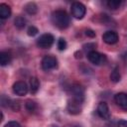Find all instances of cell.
I'll use <instances>...</instances> for the list:
<instances>
[{
	"instance_id": "7c38bea8",
	"label": "cell",
	"mask_w": 127,
	"mask_h": 127,
	"mask_svg": "<svg viewBox=\"0 0 127 127\" xmlns=\"http://www.w3.org/2000/svg\"><path fill=\"white\" fill-rule=\"evenodd\" d=\"M10 15H11V8L5 3L0 4V18L7 19L10 17Z\"/></svg>"
},
{
	"instance_id": "9a60e30c",
	"label": "cell",
	"mask_w": 127,
	"mask_h": 127,
	"mask_svg": "<svg viewBox=\"0 0 127 127\" xmlns=\"http://www.w3.org/2000/svg\"><path fill=\"white\" fill-rule=\"evenodd\" d=\"M25 11L30 15H34L38 12V6L34 2H30L25 5Z\"/></svg>"
},
{
	"instance_id": "44dd1931",
	"label": "cell",
	"mask_w": 127,
	"mask_h": 127,
	"mask_svg": "<svg viewBox=\"0 0 127 127\" xmlns=\"http://www.w3.org/2000/svg\"><path fill=\"white\" fill-rule=\"evenodd\" d=\"M58 48H59L60 51H64V50L66 49V42H65L64 39H63V38L59 39V41H58Z\"/></svg>"
},
{
	"instance_id": "4fadbf2b",
	"label": "cell",
	"mask_w": 127,
	"mask_h": 127,
	"mask_svg": "<svg viewBox=\"0 0 127 127\" xmlns=\"http://www.w3.org/2000/svg\"><path fill=\"white\" fill-rule=\"evenodd\" d=\"M12 61V56L8 52H1L0 53V64L2 66H5L9 64Z\"/></svg>"
},
{
	"instance_id": "2e32d148",
	"label": "cell",
	"mask_w": 127,
	"mask_h": 127,
	"mask_svg": "<svg viewBox=\"0 0 127 127\" xmlns=\"http://www.w3.org/2000/svg\"><path fill=\"white\" fill-rule=\"evenodd\" d=\"M14 25L18 29H23L26 26V19L24 17H22V16H18L14 20Z\"/></svg>"
},
{
	"instance_id": "5b68a950",
	"label": "cell",
	"mask_w": 127,
	"mask_h": 127,
	"mask_svg": "<svg viewBox=\"0 0 127 127\" xmlns=\"http://www.w3.org/2000/svg\"><path fill=\"white\" fill-rule=\"evenodd\" d=\"M58 66V61L53 56H46L42 60V67L45 70H50Z\"/></svg>"
},
{
	"instance_id": "83f0119b",
	"label": "cell",
	"mask_w": 127,
	"mask_h": 127,
	"mask_svg": "<svg viewBox=\"0 0 127 127\" xmlns=\"http://www.w3.org/2000/svg\"><path fill=\"white\" fill-rule=\"evenodd\" d=\"M53 127H57V126H53Z\"/></svg>"
},
{
	"instance_id": "cb8c5ba5",
	"label": "cell",
	"mask_w": 127,
	"mask_h": 127,
	"mask_svg": "<svg viewBox=\"0 0 127 127\" xmlns=\"http://www.w3.org/2000/svg\"><path fill=\"white\" fill-rule=\"evenodd\" d=\"M117 127H127V120L121 119L117 122Z\"/></svg>"
},
{
	"instance_id": "7402d4cb",
	"label": "cell",
	"mask_w": 127,
	"mask_h": 127,
	"mask_svg": "<svg viewBox=\"0 0 127 127\" xmlns=\"http://www.w3.org/2000/svg\"><path fill=\"white\" fill-rule=\"evenodd\" d=\"M4 127H21V125L16 121H9Z\"/></svg>"
},
{
	"instance_id": "484cf974",
	"label": "cell",
	"mask_w": 127,
	"mask_h": 127,
	"mask_svg": "<svg viewBox=\"0 0 127 127\" xmlns=\"http://www.w3.org/2000/svg\"><path fill=\"white\" fill-rule=\"evenodd\" d=\"M72 127H80V126H72Z\"/></svg>"
},
{
	"instance_id": "603a6c76",
	"label": "cell",
	"mask_w": 127,
	"mask_h": 127,
	"mask_svg": "<svg viewBox=\"0 0 127 127\" xmlns=\"http://www.w3.org/2000/svg\"><path fill=\"white\" fill-rule=\"evenodd\" d=\"M10 106H11V107H12V109H13V110H15V111H18V110L20 109V104H19V102H18V101H12Z\"/></svg>"
},
{
	"instance_id": "4316f807",
	"label": "cell",
	"mask_w": 127,
	"mask_h": 127,
	"mask_svg": "<svg viewBox=\"0 0 127 127\" xmlns=\"http://www.w3.org/2000/svg\"><path fill=\"white\" fill-rule=\"evenodd\" d=\"M126 58H127V53H126Z\"/></svg>"
},
{
	"instance_id": "52a82bcc",
	"label": "cell",
	"mask_w": 127,
	"mask_h": 127,
	"mask_svg": "<svg viewBox=\"0 0 127 127\" xmlns=\"http://www.w3.org/2000/svg\"><path fill=\"white\" fill-rule=\"evenodd\" d=\"M13 91L15 94L23 96V95L27 94V92H28V85L25 81H22V80L16 81L13 84Z\"/></svg>"
},
{
	"instance_id": "5bb4252c",
	"label": "cell",
	"mask_w": 127,
	"mask_h": 127,
	"mask_svg": "<svg viewBox=\"0 0 127 127\" xmlns=\"http://www.w3.org/2000/svg\"><path fill=\"white\" fill-rule=\"evenodd\" d=\"M39 88H40V81H39V79L37 77H35V76L31 77L30 78V91H31V93H33V94L37 93Z\"/></svg>"
},
{
	"instance_id": "277c9868",
	"label": "cell",
	"mask_w": 127,
	"mask_h": 127,
	"mask_svg": "<svg viewBox=\"0 0 127 127\" xmlns=\"http://www.w3.org/2000/svg\"><path fill=\"white\" fill-rule=\"evenodd\" d=\"M87 59L88 61L93 64H96V65H99V64H102L106 62V58L104 55L96 52V51H90L88 54H87Z\"/></svg>"
},
{
	"instance_id": "ac0fdd59",
	"label": "cell",
	"mask_w": 127,
	"mask_h": 127,
	"mask_svg": "<svg viewBox=\"0 0 127 127\" xmlns=\"http://www.w3.org/2000/svg\"><path fill=\"white\" fill-rule=\"evenodd\" d=\"M121 1L120 0H109V1H107V6H108V8L109 9H112V10H116V9H118L119 7H120V5H121Z\"/></svg>"
},
{
	"instance_id": "9c48e42d",
	"label": "cell",
	"mask_w": 127,
	"mask_h": 127,
	"mask_svg": "<svg viewBox=\"0 0 127 127\" xmlns=\"http://www.w3.org/2000/svg\"><path fill=\"white\" fill-rule=\"evenodd\" d=\"M102 40L104 43L108 44V45H113L116 44L119 40V37L117 35L116 32L114 31H107L102 35Z\"/></svg>"
},
{
	"instance_id": "7a4b0ae2",
	"label": "cell",
	"mask_w": 127,
	"mask_h": 127,
	"mask_svg": "<svg viewBox=\"0 0 127 127\" xmlns=\"http://www.w3.org/2000/svg\"><path fill=\"white\" fill-rule=\"evenodd\" d=\"M70 12H71V15L75 19H82L85 15L86 8L80 2H73L70 7Z\"/></svg>"
},
{
	"instance_id": "d4e9b609",
	"label": "cell",
	"mask_w": 127,
	"mask_h": 127,
	"mask_svg": "<svg viewBox=\"0 0 127 127\" xmlns=\"http://www.w3.org/2000/svg\"><path fill=\"white\" fill-rule=\"evenodd\" d=\"M85 35H86L87 37H90V38H94V37H95V32H93L92 30L88 29V30H86V31H85Z\"/></svg>"
},
{
	"instance_id": "d6986e66",
	"label": "cell",
	"mask_w": 127,
	"mask_h": 127,
	"mask_svg": "<svg viewBox=\"0 0 127 127\" xmlns=\"http://www.w3.org/2000/svg\"><path fill=\"white\" fill-rule=\"evenodd\" d=\"M25 106H26V109L28 111H30V112H34L36 110V108H37L36 103L34 101H32V100H27Z\"/></svg>"
},
{
	"instance_id": "6da1fadb",
	"label": "cell",
	"mask_w": 127,
	"mask_h": 127,
	"mask_svg": "<svg viewBox=\"0 0 127 127\" xmlns=\"http://www.w3.org/2000/svg\"><path fill=\"white\" fill-rule=\"evenodd\" d=\"M52 22L59 29H65L69 26V16L64 10H56L52 13Z\"/></svg>"
},
{
	"instance_id": "8992f818",
	"label": "cell",
	"mask_w": 127,
	"mask_h": 127,
	"mask_svg": "<svg viewBox=\"0 0 127 127\" xmlns=\"http://www.w3.org/2000/svg\"><path fill=\"white\" fill-rule=\"evenodd\" d=\"M66 108H67L68 113L72 115H77L81 112V102H78L74 100L73 98H71L70 100H68Z\"/></svg>"
},
{
	"instance_id": "8fae6325",
	"label": "cell",
	"mask_w": 127,
	"mask_h": 127,
	"mask_svg": "<svg viewBox=\"0 0 127 127\" xmlns=\"http://www.w3.org/2000/svg\"><path fill=\"white\" fill-rule=\"evenodd\" d=\"M114 101L115 103L120 106L121 108L127 109V93L124 92H119L117 94H115L114 96Z\"/></svg>"
},
{
	"instance_id": "e0dca14e",
	"label": "cell",
	"mask_w": 127,
	"mask_h": 127,
	"mask_svg": "<svg viewBox=\"0 0 127 127\" xmlns=\"http://www.w3.org/2000/svg\"><path fill=\"white\" fill-rule=\"evenodd\" d=\"M120 78H121V75H120V72H119V68L115 67L110 73V79L113 82H118L120 80Z\"/></svg>"
},
{
	"instance_id": "3957f363",
	"label": "cell",
	"mask_w": 127,
	"mask_h": 127,
	"mask_svg": "<svg viewBox=\"0 0 127 127\" xmlns=\"http://www.w3.org/2000/svg\"><path fill=\"white\" fill-rule=\"evenodd\" d=\"M55 38L52 34H43L40 36V38L37 40V46L41 49H49L54 44Z\"/></svg>"
},
{
	"instance_id": "30bf717a",
	"label": "cell",
	"mask_w": 127,
	"mask_h": 127,
	"mask_svg": "<svg viewBox=\"0 0 127 127\" xmlns=\"http://www.w3.org/2000/svg\"><path fill=\"white\" fill-rule=\"evenodd\" d=\"M97 113L102 119L110 118V111H109V107L106 102H104V101L99 102V104L97 106Z\"/></svg>"
},
{
	"instance_id": "ba28073f",
	"label": "cell",
	"mask_w": 127,
	"mask_h": 127,
	"mask_svg": "<svg viewBox=\"0 0 127 127\" xmlns=\"http://www.w3.org/2000/svg\"><path fill=\"white\" fill-rule=\"evenodd\" d=\"M72 91V98L78 102H81L84 100V88L79 84H74L71 88Z\"/></svg>"
},
{
	"instance_id": "ffe728a7",
	"label": "cell",
	"mask_w": 127,
	"mask_h": 127,
	"mask_svg": "<svg viewBox=\"0 0 127 127\" xmlns=\"http://www.w3.org/2000/svg\"><path fill=\"white\" fill-rule=\"evenodd\" d=\"M38 32H39V30H38V28H36L35 26H30V27L28 28V30H27V34H28L30 37L36 36V35L38 34Z\"/></svg>"
}]
</instances>
